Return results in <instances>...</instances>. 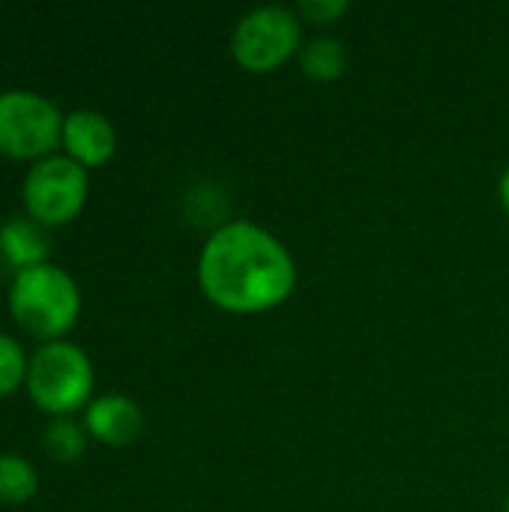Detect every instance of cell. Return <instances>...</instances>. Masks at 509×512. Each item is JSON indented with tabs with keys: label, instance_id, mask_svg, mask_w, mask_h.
<instances>
[{
	"label": "cell",
	"instance_id": "6da1fadb",
	"mask_svg": "<svg viewBox=\"0 0 509 512\" xmlns=\"http://www.w3.org/2000/svg\"><path fill=\"white\" fill-rule=\"evenodd\" d=\"M201 294L228 315L279 309L297 285V264L285 243L255 222L216 228L198 258Z\"/></svg>",
	"mask_w": 509,
	"mask_h": 512
},
{
	"label": "cell",
	"instance_id": "7a4b0ae2",
	"mask_svg": "<svg viewBox=\"0 0 509 512\" xmlns=\"http://www.w3.org/2000/svg\"><path fill=\"white\" fill-rule=\"evenodd\" d=\"M12 321L39 342L63 339L81 318V288L57 264L18 270L6 291Z\"/></svg>",
	"mask_w": 509,
	"mask_h": 512
},
{
	"label": "cell",
	"instance_id": "3957f363",
	"mask_svg": "<svg viewBox=\"0 0 509 512\" xmlns=\"http://www.w3.org/2000/svg\"><path fill=\"white\" fill-rule=\"evenodd\" d=\"M93 384V363L75 342H42L30 354L24 390L30 402L51 420L72 417L75 411L87 408L93 402Z\"/></svg>",
	"mask_w": 509,
	"mask_h": 512
},
{
	"label": "cell",
	"instance_id": "277c9868",
	"mask_svg": "<svg viewBox=\"0 0 509 512\" xmlns=\"http://www.w3.org/2000/svg\"><path fill=\"white\" fill-rule=\"evenodd\" d=\"M87 195H90L87 168H81L63 153L33 162L21 183V201L27 219H33L42 228H60L75 222L87 204Z\"/></svg>",
	"mask_w": 509,
	"mask_h": 512
},
{
	"label": "cell",
	"instance_id": "5b68a950",
	"mask_svg": "<svg viewBox=\"0 0 509 512\" xmlns=\"http://www.w3.org/2000/svg\"><path fill=\"white\" fill-rule=\"evenodd\" d=\"M60 108L36 90L0 93V153L21 162H39L57 153L63 138Z\"/></svg>",
	"mask_w": 509,
	"mask_h": 512
},
{
	"label": "cell",
	"instance_id": "8992f818",
	"mask_svg": "<svg viewBox=\"0 0 509 512\" xmlns=\"http://www.w3.org/2000/svg\"><path fill=\"white\" fill-rule=\"evenodd\" d=\"M303 48L300 15L285 6H261L240 18L231 33V54L243 72L267 75Z\"/></svg>",
	"mask_w": 509,
	"mask_h": 512
},
{
	"label": "cell",
	"instance_id": "52a82bcc",
	"mask_svg": "<svg viewBox=\"0 0 509 512\" xmlns=\"http://www.w3.org/2000/svg\"><path fill=\"white\" fill-rule=\"evenodd\" d=\"M63 156L78 162L81 168H102L117 153V129L114 123L90 108H75L63 120V138H60Z\"/></svg>",
	"mask_w": 509,
	"mask_h": 512
},
{
	"label": "cell",
	"instance_id": "ba28073f",
	"mask_svg": "<svg viewBox=\"0 0 509 512\" xmlns=\"http://www.w3.org/2000/svg\"><path fill=\"white\" fill-rule=\"evenodd\" d=\"M84 429L105 447H129L144 432V411L123 393H108L84 408Z\"/></svg>",
	"mask_w": 509,
	"mask_h": 512
},
{
	"label": "cell",
	"instance_id": "9c48e42d",
	"mask_svg": "<svg viewBox=\"0 0 509 512\" xmlns=\"http://www.w3.org/2000/svg\"><path fill=\"white\" fill-rule=\"evenodd\" d=\"M0 255L15 273L48 264V255H51L48 228L36 225L27 216H15V219L3 222L0 225Z\"/></svg>",
	"mask_w": 509,
	"mask_h": 512
},
{
	"label": "cell",
	"instance_id": "30bf717a",
	"mask_svg": "<svg viewBox=\"0 0 509 512\" xmlns=\"http://www.w3.org/2000/svg\"><path fill=\"white\" fill-rule=\"evenodd\" d=\"M300 66L312 81H336L348 69V51L339 39L318 36L300 48Z\"/></svg>",
	"mask_w": 509,
	"mask_h": 512
},
{
	"label": "cell",
	"instance_id": "8fae6325",
	"mask_svg": "<svg viewBox=\"0 0 509 512\" xmlns=\"http://www.w3.org/2000/svg\"><path fill=\"white\" fill-rule=\"evenodd\" d=\"M39 492V474L30 459L18 453H0V504L21 507Z\"/></svg>",
	"mask_w": 509,
	"mask_h": 512
},
{
	"label": "cell",
	"instance_id": "7c38bea8",
	"mask_svg": "<svg viewBox=\"0 0 509 512\" xmlns=\"http://www.w3.org/2000/svg\"><path fill=\"white\" fill-rule=\"evenodd\" d=\"M87 429L84 423H75L72 417H60V420H51L48 429H45V450L54 462H78L84 456V447H87Z\"/></svg>",
	"mask_w": 509,
	"mask_h": 512
},
{
	"label": "cell",
	"instance_id": "4fadbf2b",
	"mask_svg": "<svg viewBox=\"0 0 509 512\" xmlns=\"http://www.w3.org/2000/svg\"><path fill=\"white\" fill-rule=\"evenodd\" d=\"M27 363H30V357L24 354L21 342L9 333H0V399L12 396L18 387H24Z\"/></svg>",
	"mask_w": 509,
	"mask_h": 512
},
{
	"label": "cell",
	"instance_id": "5bb4252c",
	"mask_svg": "<svg viewBox=\"0 0 509 512\" xmlns=\"http://www.w3.org/2000/svg\"><path fill=\"white\" fill-rule=\"evenodd\" d=\"M348 9H351L348 0H303V3L297 6V15H303V18L312 21V24L327 27V24L339 21Z\"/></svg>",
	"mask_w": 509,
	"mask_h": 512
},
{
	"label": "cell",
	"instance_id": "9a60e30c",
	"mask_svg": "<svg viewBox=\"0 0 509 512\" xmlns=\"http://www.w3.org/2000/svg\"><path fill=\"white\" fill-rule=\"evenodd\" d=\"M498 195H501V207H504V213L509 216V168L504 171L501 183H498Z\"/></svg>",
	"mask_w": 509,
	"mask_h": 512
},
{
	"label": "cell",
	"instance_id": "2e32d148",
	"mask_svg": "<svg viewBox=\"0 0 509 512\" xmlns=\"http://www.w3.org/2000/svg\"><path fill=\"white\" fill-rule=\"evenodd\" d=\"M504 512H509V495H507V504H504Z\"/></svg>",
	"mask_w": 509,
	"mask_h": 512
}]
</instances>
